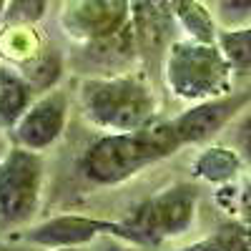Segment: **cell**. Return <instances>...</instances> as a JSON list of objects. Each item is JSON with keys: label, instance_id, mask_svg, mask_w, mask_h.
<instances>
[{"label": "cell", "instance_id": "obj_1", "mask_svg": "<svg viewBox=\"0 0 251 251\" xmlns=\"http://www.w3.org/2000/svg\"><path fill=\"white\" fill-rule=\"evenodd\" d=\"M181 138L174 123H149L136 131H113L91 143L83 158V171L96 183L113 186L136 176L141 169L151 166L181 149Z\"/></svg>", "mask_w": 251, "mask_h": 251}, {"label": "cell", "instance_id": "obj_2", "mask_svg": "<svg viewBox=\"0 0 251 251\" xmlns=\"http://www.w3.org/2000/svg\"><path fill=\"white\" fill-rule=\"evenodd\" d=\"M86 116L111 131H136L153 123V96L133 78H91L80 86Z\"/></svg>", "mask_w": 251, "mask_h": 251}, {"label": "cell", "instance_id": "obj_3", "mask_svg": "<svg viewBox=\"0 0 251 251\" xmlns=\"http://www.w3.org/2000/svg\"><path fill=\"white\" fill-rule=\"evenodd\" d=\"M231 66L221 48L206 40H181L169 48L166 55V83L186 100L216 98L228 86Z\"/></svg>", "mask_w": 251, "mask_h": 251}, {"label": "cell", "instance_id": "obj_4", "mask_svg": "<svg viewBox=\"0 0 251 251\" xmlns=\"http://www.w3.org/2000/svg\"><path fill=\"white\" fill-rule=\"evenodd\" d=\"M40 174L43 166L30 149H15L0 158V226H18L35 214Z\"/></svg>", "mask_w": 251, "mask_h": 251}, {"label": "cell", "instance_id": "obj_5", "mask_svg": "<svg viewBox=\"0 0 251 251\" xmlns=\"http://www.w3.org/2000/svg\"><path fill=\"white\" fill-rule=\"evenodd\" d=\"M196 194L188 186L166 188L151 201L136 208V214L126 221L133 241H161L166 236L183 234L194 221Z\"/></svg>", "mask_w": 251, "mask_h": 251}, {"label": "cell", "instance_id": "obj_6", "mask_svg": "<svg viewBox=\"0 0 251 251\" xmlns=\"http://www.w3.org/2000/svg\"><path fill=\"white\" fill-rule=\"evenodd\" d=\"M251 100V93L244 96H216L208 100H199L194 108L183 111L178 118H174V128L181 138V143H199L211 138L219 128L231 121L236 111H241Z\"/></svg>", "mask_w": 251, "mask_h": 251}, {"label": "cell", "instance_id": "obj_7", "mask_svg": "<svg viewBox=\"0 0 251 251\" xmlns=\"http://www.w3.org/2000/svg\"><path fill=\"white\" fill-rule=\"evenodd\" d=\"M66 126V96L63 93H48L30 103L28 111L15 123V138L23 149L40 151L60 136Z\"/></svg>", "mask_w": 251, "mask_h": 251}, {"label": "cell", "instance_id": "obj_8", "mask_svg": "<svg viewBox=\"0 0 251 251\" xmlns=\"http://www.w3.org/2000/svg\"><path fill=\"white\" fill-rule=\"evenodd\" d=\"M100 231H116L126 239H131V231L126 228V224H108V221H93L83 216H60L53 221H46L35 226L28 234V241L43 244V246H78L91 241Z\"/></svg>", "mask_w": 251, "mask_h": 251}, {"label": "cell", "instance_id": "obj_9", "mask_svg": "<svg viewBox=\"0 0 251 251\" xmlns=\"http://www.w3.org/2000/svg\"><path fill=\"white\" fill-rule=\"evenodd\" d=\"M123 20V5L118 0H83L78 8L71 10V25L73 30L103 38L113 33Z\"/></svg>", "mask_w": 251, "mask_h": 251}, {"label": "cell", "instance_id": "obj_10", "mask_svg": "<svg viewBox=\"0 0 251 251\" xmlns=\"http://www.w3.org/2000/svg\"><path fill=\"white\" fill-rule=\"evenodd\" d=\"M30 106V86L13 71L0 68V123L13 126Z\"/></svg>", "mask_w": 251, "mask_h": 251}, {"label": "cell", "instance_id": "obj_11", "mask_svg": "<svg viewBox=\"0 0 251 251\" xmlns=\"http://www.w3.org/2000/svg\"><path fill=\"white\" fill-rule=\"evenodd\" d=\"M239 169H241V153L231 151V149H224V146L206 149L194 163V174L203 181H211V183L234 178L239 174Z\"/></svg>", "mask_w": 251, "mask_h": 251}, {"label": "cell", "instance_id": "obj_12", "mask_svg": "<svg viewBox=\"0 0 251 251\" xmlns=\"http://www.w3.org/2000/svg\"><path fill=\"white\" fill-rule=\"evenodd\" d=\"M219 48L236 73L251 71V25L219 33Z\"/></svg>", "mask_w": 251, "mask_h": 251}, {"label": "cell", "instance_id": "obj_13", "mask_svg": "<svg viewBox=\"0 0 251 251\" xmlns=\"http://www.w3.org/2000/svg\"><path fill=\"white\" fill-rule=\"evenodd\" d=\"M46 0H10L8 8V20L13 23H30V20H38L43 15Z\"/></svg>", "mask_w": 251, "mask_h": 251}, {"label": "cell", "instance_id": "obj_14", "mask_svg": "<svg viewBox=\"0 0 251 251\" xmlns=\"http://www.w3.org/2000/svg\"><path fill=\"white\" fill-rule=\"evenodd\" d=\"M236 143H239V153L244 161L251 163V113L241 121L239 131H236Z\"/></svg>", "mask_w": 251, "mask_h": 251}, {"label": "cell", "instance_id": "obj_15", "mask_svg": "<svg viewBox=\"0 0 251 251\" xmlns=\"http://www.w3.org/2000/svg\"><path fill=\"white\" fill-rule=\"evenodd\" d=\"M221 10L228 18H241L251 13V0H221Z\"/></svg>", "mask_w": 251, "mask_h": 251}, {"label": "cell", "instance_id": "obj_16", "mask_svg": "<svg viewBox=\"0 0 251 251\" xmlns=\"http://www.w3.org/2000/svg\"><path fill=\"white\" fill-rule=\"evenodd\" d=\"M178 251H224V246L219 244V239H208V241H196V244L178 249Z\"/></svg>", "mask_w": 251, "mask_h": 251}, {"label": "cell", "instance_id": "obj_17", "mask_svg": "<svg viewBox=\"0 0 251 251\" xmlns=\"http://www.w3.org/2000/svg\"><path fill=\"white\" fill-rule=\"evenodd\" d=\"M53 251H78V249L75 246H55Z\"/></svg>", "mask_w": 251, "mask_h": 251}, {"label": "cell", "instance_id": "obj_18", "mask_svg": "<svg viewBox=\"0 0 251 251\" xmlns=\"http://www.w3.org/2000/svg\"><path fill=\"white\" fill-rule=\"evenodd\" d=\"M106 251H128V249H121V246H111V249H106Z\"/></svg>", "mask_w": 251, "mask_h": 251}, {"label": "cell", "instance_id": "obj_19", "mask_svg": "<svg viewBox=\"0 0 251 251\" xmlns=\"http://www.w3.org/2000/svg\"><path fill=\"white\" fill-rule=\"evenodd\" d=\"M3 10H5V0H0V15H3Z\"/></svg>", "mask_w": 251, "mask_h": 251}, {"label": "cell", "instance_id": "obj_20", "mask_svg": "<svg viewBox=\"0 0 251 251\" xmlns=\"http://www.w3.org/2000/svg\"><path fill=\"white\" fill-rule=\"evenodd\" d=\"M246 199H249V203H251V186H249V194H246Z\"/></svg>", "mask_w": 251, "mask_h": 251}, {"label": "cell", "instance_id": "obj_21", "mask_svg": "<svg viewBox=\"0 0 251 251\" xmlns=\"http://www.w3.org/2000/svg\"><path fill=\"white\" fill-rule=\"evenodd\" d=\"M0 251H3V249H0Z\"/></svg>", "mask_w": 251, "mask_h": 251}]
</instances>
